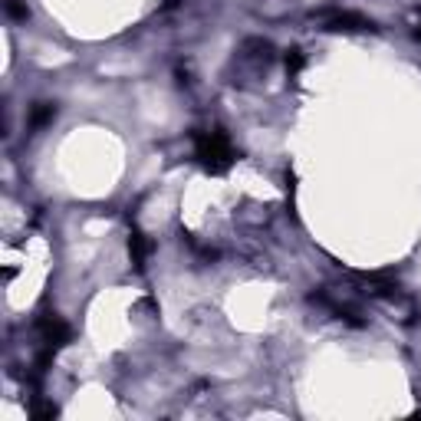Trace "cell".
Masks as SVG:
<instances>
[{
	"mask_svg": "<svg viewBox=\"0 0 421 421\" xmlns=\"http://www.w3.org/2000/svg\"><path fill=\"white\" fill-rule=\"evenodd\" d=\"M195 151H197V162L208 171H227L234 165V149H230L227 136H221V132H201L195 138Z\"/></svg>",
	"mask_w": 421,
	"mask_h": 421,
	"instance_id": "obj_1",
	"label": "cell"
},
{
	"mask_svg": "<svg viewBox=\"0 0 421 421\" xmlns=\"http://www.w3.org/2000/svg\"><path fill=\"white\" fill-rule=\"evenodd\" d=\"M323 27L332 33H359V30H376L372 20H365L362 14H352V10H332V14L323 17Z\"/></svg>",
	"mask_w": 421,
	"mask_h": 421,
	"instance_id": "obj_2",
	"label": "cell"
},
{
	"mask_svg": "<svg viewBox=\"0 0 421 421\" xmlns=\"http://www.w3.org/2000/svg\"><path fill=\"white\" fill-rule=\"evenodd\" d=\"M36 330H40V336H43L46 349H60V346H66V343H69V326H66L56 313H43V316H40Z\"/></svg>",
	"mask_w": 421,
	"mask_h": 421,
	"instance_id": "obj_3",
	"label": "cell"
},
{
	"mask_svg": "<svg viewBox=\"0 0 421 421\" xmlns=\"http://www.w3.org/2000/svg\"><path fill=\"white\" fill-rule=\"evenodd\" d=\"M149 241H145V234H138V230H132L129 234V257H132V263H136L138 270L145 267V257H149Z\"/></svg>",
	"mask_w": 421,
	"mask_h": 421,
	"instance_id": "obj_4",
	"label": "cell"
},
{
	"mask_svg": "<svg viewBox=\"0 0 421 421\" xmlns=\"http://www.w3.org/2000/svg\"><path fill=\"white\" fill-rule=\"evenodd\" d=\"M53 116H56V105L53 102H36L30 112V129L36 132V129H43V125H50L53 122Z\"/></svg>",
	"mask_w": 421,
	"mask_h": 421,
	"instance_id": "obj_5",
	"label": "cell"
},
{
	"mask_svg": "<svg viewBox=\"0 0 421 421\" xmlns=\"http://www.w3.org/2000/svg\"><path fill=\"white\" fill-rule=\"evenodd\" d=\"M303 63H306V60H303V53H300V50H286V73H290V76H296V73H300V69H303Z\"/></svg>",
	"mask_w": 421,
	"mask_h": 421,
	"instance_id": "obj_6",
	"label": "cell"
},
{
	"mask_svg": "<svg viewBox=\"0 0 421 421\" xmlns=\"http://www.w3.org/2000/svg\"><path fill=\"white\" fill-rule=\"evenodd\" d=\"M3 7H7V14L17 17V20H27V17H30V10H27L20 0H3Z\"/></svg>",
	"mask_w": 421,
	"mask_h": 421,
	"instance_id": "obj_7",
	"label": "cell"
},
{
	"mask_svg": "<svg viewBox=\"0 0 421 421\" xmlns=\"http://www.w3.org/2000/svg\"><path fill=\"white\" fill-rule=\"evenodd\" d=\"M415 40H421V23H418V30H415Z\"/></svg>",
	"mask_w": 421,
	"mask_h": 421,
	"instance_id": "obj_8",
	"label": "cell"
}]
</instances>
